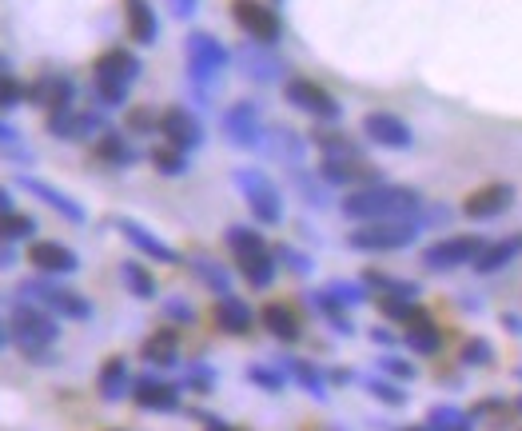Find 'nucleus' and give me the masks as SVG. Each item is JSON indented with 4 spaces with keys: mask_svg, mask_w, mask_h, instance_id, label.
Here are the masks:
<instances>
[{
    "mask_svg": "<svg viewBox=\"0 0 522 431\" xmlns=\"http://www.w3.org/2000/svg\"><path fill=\"white\" fill-rule=\"evenodd\" d=\"M8 336L16 340V348L36 364V368H44V364H52L56 356H52V348H56V340H60V324H56V316L52 312H44L40 304H32V300H16L12 304V316H8Z\"/></svg>",
    "mask_w": 522,
    "mask_h": 431,
    "instance_id": "obj_1",
    "label": "nucleus"
},
{
    "mask_svg": "<svg viewBox=\"0 0 522 431\" xmlns=\"http://www.w3.org/2000/svg\"><path fill=\"white\" fill-rule=\"evenodd\" d=\"M419 212V192L415 188H403V184H363L355 192H347L343 200V216L351 220H399V216H411Z\"/></svg>",
    "mask_w": 522,
    "mask_h": 431,
    "instance_id": "obj_2",
    "label": "nucleus"
},
{
    "mask_svg": "<svg viewBox=\"0 0 522 431\" xmlns=\"http://www.w3.org/2000/svg\"><path fill=\"white\" fill-rule=\"evenodd\" d=\"M20 292L40 304L44 312H52L56 320H92V300H84L80 292L56 284V276H36V280H24Z\"/></svg>",
    "mask_w": 522,
    "mask_h": 431,
    "instance_id": "obj_3",
    "label": "nucleus"
},
{
    "mask_svg": "<svg viewBox=\"0 0 522 431\" xmlns=\"http://www.w3.org/2000/svg\"><path fill=\"white\" fill-rule=\"evenodd\" d=\"M140 76V60L128 52V48H108L100 60H96V88L108 104H120L128 96V84Z\"/></svg>",
    "mask_w": 522,
    "mask_h": 431,
    "instance_id": "obj_4",
    "label": "nucleus"
},
{
    "mask_svg": "<svg viewBox=\"0 0 522 431\" xmlns=\"http://www.w3.org/2000/svg\"><path fill=\"white\" fill-rule=\"evenodd\" d=\"M415 240V224L407 220H367L363 228H355L347 236V244L355 252H399Z\"/></svg>",
    "mask_w": 522,
    "mask_h": 431,
    "instance_id": "obj_5",
    "label": "nucleus"
},
{
    "mask_svg": "<svg viewBox=\"0 0 522 431\" xmlns=\"http://www.w3.org/2000/svg\"><path fill=\"white\" fill-rule=\"evenodd\" d=\"M483 244L487 240H479V236H443L439 244H431L423 252V268H431V272H455V268L471 264Z\"/></svg>",
    "mask_w": 522,
    "mask_h": 431,
    "instance_id": "obj_6",
    "label": "nucleus"
},
{
    "mask_svg": "<svg viewBox=\"0 0 522 431\" xmlns=\"http://www.w3.org/2000/svg\"><path fill=\"white\" fill-rule=\"evenodd\" d=\"M232 16H236V24H240L252 40H260V44H275L279 32H283L279 16H275L271 4H263V0H232Z\"/></svg>",
    "mask_w": 522,
    "mask_h": 431,
    "instance_id": "obj_7",
    "label": "nucleus"
},
{
    "mask_svg": "<svg viewBox=\"0 0 522 431\" xmlns=\"http://www.w3.org/2000/svg\"><path fill=\"white\" fill-rule=\"evenodd\" d=\"M236 184L244 188V196H248V204H252L256 220H263V224H279V220H283V204H279V192L271 188V180H267V176L252 172V168H244V172L236 176Z\"/></svg>",
    "mask_w": 522,
    "mask_h": 431,
    "instance_id": "obj_8",
    "label": "nucleus"
},
{
    "mask_svg": "<svg viewBox=\"0 0 522 431\" xmlns=\"http://www.w3.org/2000/svg\"><path fill=\"white\" fill-rule=\"evenodd\" d=\"M283 92H287V100H291L295 108H303V112H311V116H319V120H339V100H335L323 84L295 76V80H287Z\"/></svg>",
    "mask_w": 522,
    "mask_h": 431,
    "instance_id": "obj_9",
    "label": "nucleus"
},
{
    "mask_svg": "<svg viewBox=\"0 0 522 431\" xmlns=\"http://www.w3.org/2000/svg\"><path fill=\"white\" fill-rule=\"evenodd\" d=\"M28 264H32L40 276H72V272L80 268L76 252L64 248V244H56V240H36V244L28 248Z\"/></svg>",
    "mask_w": 522,
    "mask_h": 431,
    "instance_id": "obj_10",
    "label": "nucleus"
},
{
    "mask_svg": "<svg viewBox=\"0 0 522 431\" xmlns=\"http://www.w3.org/2000/svg\"><path fill=\"white\" fill-rule=\"evenodd\" d=\"M511 200H515L511 184H483V188H475L463 200V216H471V220H495L499 212L511 208Z\"/></svg>",
    "mask_w": 522,
    "mask_h": 431,
    "instance_id": "obj_11",
    "label": "nucleus"
},
{
    "mask_svg": "<svg viewBox=\"0 0 522 431\" xmlns=\"http://www.w3.org/2000/svg\"><path fill=\"white\" fill-rule=\"evenodd\" d=\"M132 400L144 412H176L180 408V388L168 384V380H156V376H140V380H132Z\"/></svg>",
    "mask_w": 522,
    "mask_h": 431,
    "instance_id": "obj_12",
    "label": "nucleus"
},
{
    "mask_svg": "<svg viewBox=\"0 0 522 431\" xmlns=\"http://www.w3.org/2000/svg\"><path fill=\"white\" fill-rule=\"evenodd\" d=\"M160 132H164V140H168L172 148H180V152H192V148L204 140V128H200V120H196L188 108H168V112L160 116Z\"/></svg>",
    "mask_w": 522,
    "mask_h": 431,
    "instance_id": "obj_13",
    "label": "nucleus"
},
{
    "mask_svg": "<svg viewBox=\"0 0 522 431\" xmlns=\"http://www.w3.org/2000/svg\"><path fill=\"white\" fill-rule=\"evenodd\" d=\"M363 132H367V140H375V144H383V148H411V128L395 116V112H367L363 116Z\"/></svg>",
    "mask_w": 522,
    "mask_h": 431,
    "instance_id": "obj_14",
    "label": "nucleus"
},
{
    "mask_svg": "<svg viewBox=\"0 0 522 431\" xmlns=\"http://www.w3.org/2000/svg\"><path fill=\"white\" fill-rule=\"evenodd\" d=\"M212 316H216V328H220V332H228V336H248V332H252V324H256V316H252L248 300H240V296H232V292H224V296L216 300Z\"/></svg>",
    "mask_w": 522,
    "mask_h": 431,
    "instance_id": "obj_15",
    "label": "nucleus"
},
{
    "mask_svg": "<svg viewBox=\"0 0 522 431\" xmlns=\"http://www.w3.org/2000/svg\"><path fill=\"white\" fill-rule=\"evenodd\" d=\"M96 392H100L104 404H120L124 396H132V372H128V360H124V356H112V360L100 364Z\"/></svg>",
    "mask_w": 522,
    "mask_h": 431,
    "instance_id": "obj_16",
    "label": "nucleus"
},
{
    "mask_svg": "<svg viewBox=\"0 0 522 431\" xmlns=\"http://www.w3.org/2000/svg\"><path fill=\"white\" fill-rule=\"evenodd\" d=\"M116 228L128 236V244L132 248H140L148 260H156V264H180V252L176 248H168L160 236H152L144 224H136V220H116Z\"/></svg>",
    "mask_w": 522,
    "mask_h": 431,
    "instance_id": "obj_17",
    "label": "nucleus"
},
{
    "mask_svg": "<svg viewBox=\"0 0 522 431\" xmlns=\"http://www.w3.org/2000/svg\"><path fill=\"white\" fill-rule=\"evenodd\" d=\"M140 356H144V364H152V368H176V360H180V332H176V328L152 332V336L140 344Z\"/></svg>",
    "mask_w": 522,
    "mask_h": 431,
    "instance_id": "obj_18",
    "label": "nucleus"
},
{
    "mask_svg": "<svg viewBox=\"0 0 522 431\" xmlns=\"http://www.w3.org/2000/svg\"><path fill=\"white\" fill-rule=\"evenodd\" d=\"M403 328H407V332H403V344H407L411 352H419V356H435V352L443 348V332H439V324H435L427 312H419V316L407 320Z\"/></svg>",
    "mask_w": 522,
    "mask_h": 431,
    "instance_id": "obj_19",
    "label": "nucleus"
},
{
    "mask_svg": "<svg viewBox=\"0 0 522 431\" xmlns=\"http://www.w3.org/2000/svg\"><path fill=\"white\" fill-rule=\"evenodd\" d=\"M323 180L327 184H375L379 172L371 164H363V156H347V160H323Z\"/></svg>",
    "mask_w": 522,
    "mask_h": 431,
    "instance_id": "obj_20",
    "label": "nucleus"
},
{
    "mask_svg": "<svg viewBox=\"0 0 522 431\" xmlns=\"http://www.w3.org/2000/svg\"><path fill=\"white\" fill-rule=\"evenodd\" d=\"M522 252V236H507V240H495V244H483L479 252H475V272H483V276H491V272H499V268H507L515 256Z\"/></svg>",
    "mask_w": 522,
    "mask_h": 431,
    "instance_id": "obj_21",
    "label": "nucleus"
},
{
    "mask_svg": "<svg viewBox=\"0 0 522 431\" xmlns=\"http://www.w3.org/2000/svg\"><path fill=\"white\" fill-rule=\"evenodd\" d=\"M260 320L279 344H299V336H303V324L287 304H267L260 312Z\"/></svg>",
    "mask_w": 522,
    "mask_h": 431,
    "instance_id": "obj_22",
    "label": "nucleus"
},
{
    "mask_svg": "<svg viewBox=\"0 0 522 431\" xmlns=\"http://www.w3.org/2000/svg\"><path fill=\"white\" fill-rule=\"evenodd\" d=\"M24 96H28L36 108H52V112H56V108H68V100H72V84L60 80V76H40Z\"/></svg>",
    "mask_w": 522,
    "mask_h": 431,
    "instance_id": "obj_23",
    "label": "nucleus"
},
{
    "mask_svg": "<svg viewBox=\"0 0 522 431\" xmlns=\"http://www.w3.org/2000/svg\"><path fill=\"white\" fill-rule=\"evenodd\" d=\"M124 8H128V32H132V40L136 44H152L156 32H160L152 4L148 0H124Z\"/></svg>",
    "mask_w": 522,
    "mask_h": 431,
    "instance_id": "obj_24",
    "label": "nucleus"
},
{
    "mask_svg": "<svg viewBox=\"0 0 522 431\" xmlns=\"http://www.w3.org/2000/svg\"><path fill=\"white\" fill-rule=\"evenodd\" d=\"M188 56H192V68H196V76H208V72H216L228 56H224V48L212 40V36H192L188 40Z\"/></svg>",
    "mask_w": 522,
    "mask_h": 431,
    "instance_id": "obj_25",
    "label": "nucleus"
},
{
    "mask_svg": "<svg viewBox=\"0 0 522 431\" xmlns=\"http://www.w3.org/2000/svg\"><path fill=\"white\" fill-rule=\"evenodd\" d=\"M240 264V276L252 284V288H271L275 280V256L263 248V252H252V256H236Z\"/></svg>",
    "mask_w": 522,
    "mask_h": 431,
    "instance_id": "obj_26",
    "label": "nucleus"
},
{
    "mask_svg": "<svg viewBox=\"0 0 522 431\" xmlns=\"http://www.w3.org/2000/svg\"><path fill=\"white\" fill-rule=\"evenodd\" d=\"M279 368H283L299 388H307L315 400H327V380H323V372H319L315 364H307V360H279Z\"/></svg>",
    "mask_w": 522,
    "mask_h": 431,
    "instance_id": "obj_27",
    "label": "nucleus"
},
{
    "mask_svg": "<svg viewBox=\"0 0 522 431\" xmlns=\"http://www.w3.org/2000/svg\"><path fill=\"white\" fill-rule=\"evenodd\" d=\"M120 280H124V288H128L136 300H156V276H152L140 260H124V264H120Z\"/></svg>",
    "mask_w": 522,
    "mask_h": 431,
    "instance_id": "obj_28",
    "label": "nucleus"
},
{
    "mask_svg": "<svg viewBox=\"0 0 522 431\" xmlns=\"http://www.w3.org/2000/svg\"><path fill=\"white\" fill-rule=\"evenodd\" d=\"M224 124H228V132L236 136V144H256V136H260V120H256V108H252V104H236Z\"/></svg>",
    "mask_w": 522,
    "mask_h": 431,
    "instance_id": "obj_29",
    "label": "nucleus"
},
{
    "mask_svg": "<svg viewBox=\"0 0 522 431\" xmlns=\"http://www.w3.org/2000/svg\"><path fill=\"white\" fill-rule=\"evenodd\" d=\"M307 304H311V312H319V316H323V320H327L339 336H351V332H355V324L347 320V308H339L327 292H311V296H307Z\"/></svg>",
    "mask_w": 522,
    "mask_h": 431,
    "instance_id": "obj_30",
    "label": "nucleus"
},
{
    "mask_svg": "<svg viewBox=\"0 0 522 431\" xmlns=\"http://www.w3.org/2000/svg\"><path fill=\"white\" fill-rule=\"evenodd\" d=\"M28 236H36V220H32V216H24V212H16V208L0 212V244H20V240H28Z\"/></svg>",
    "mask_w": 522,
    "mask_h": 431,
    "instance_id": "obj_31",
    "label": "nucleus"
},
{
    "mask_svg": "<svg viewBox=\"0 0 522 431\" xmlns=\"http://www.w3.org/2000/svg\"><path fill=\"white\" fill-rule=\"evenodd\" d=\"M379 312L387 320H395V324H407V320H415L423 312V304L411 300V296H379Z\"/></svg>",
    "mask_w": 522,
    "mask_h": 431,
    "instance_id": "obj_32",
    "label": "nucleus"
},
{
    "mask_svg": "<svg viewBox=\"0 0 522 431\" xmlns=\"http://www.w3.org/2000/svg\"><path fill=\"white\" fill-rule=\"evenodd\" d=\"M192 272H196V276H200V284H208V288H212L216 296H224V292L232 288V276H228V272H224L220 264L204 260V256H196V260H192Z\"/></svg>",
    "mask_w": 522,
    "mask_h": 431,
    "instance_id": "obj_33",
    "label": "nucleus"
},
{
    "mask_svg": "<svg viewBox=\"0 0 522 431\" xmlns=\"http://www.w3.org/2000/svg\"><path fill=\"white\" fill-rule=\"evenodd\" d=\"M96 156L100 160H108V164H132L136 160V152H132V144L124 140V136H100V144H96Z\"/></svg>",
    "mask_w": 522,
    "mask_h": 431,
    "instance_id": "obj_34",
    "label": "nucleus"
},
{
    "mask_svg": "<svg viewBox=\"0 0 522 431\" xmlns=\"http://www.w3.org/2000/svg\"><path fill=\"white\" fill-rule=\"evenodd\" d=\"M339 308H359V304H367V284H347V280H331L327 288H323Z\"/></svg>",
    "mask_w": 522,
    "mask_h": 431,
    "instance_id": "obj_35",
    "label": "nucleus"
},
{
    "mask_svg": "<svg viewBox=\"0 0 522 431\" xmlns=\"http://www.w3.org/2000/svg\"><path fill=\"white\" fill-rule=\"evenodd\" d=\"M459 364H467V368H491V364H495V348H491V340H483V336L467 340L463 352H459Z\"/></svg>",
    "mask_w": 522,
    "mask_h": 431,
    "instance_id": "obj_36",
    "label": "nucleus"
},
{
    "mask_svg": "<svg viewBox=\"0 0 522 431\" xmlns=\"http://www.w3.org/2000/svg\"><path fill=\"white\" fill-rule=\"evenodd\" d=\"M367 384V392L379 400V404H387V408H403L407 404V392L399 388V384H391L387 376H371V380H363Z\"/></svg>",
    "mask_w": 522,
    "mask_h": 431,
    "instance_id": "obj_37",
    "label": "nucleus"
},
{
    "mask_svg": "<svg viewBox=\"0 0 522 431\" xmlns=\"http://www.w3.org/2000/svg\"><path fill=\"white\" fill-rule=\"evenodd\" d=\"M315 144L323 148V156L327 160H347V156H359V144H351L347 136H339V132H319L315 136Z\"/></svg>",
    "mask_w": 522,
    "mask_h": 431,
    "instance_id": "obj_38",
    "label": "nucleus"
},
{
    "mask_svg": "<svg viewBox=\"0 0 522 431\" xmlns=\"http://www.w3.org/2000/svg\"><path fill=\"white\" fill-rule=\"evenodd\" d=\"M228 248L236 252V256H252V252H263L267 244H263V236L256 228H228Z\"/></svg>",
    "mask_w": 522,
    "mask_h": 431,
    "instance_id": "obj_39",
    "label": "nucleus"
},
{
    "mask_svg": "<svg viewBox=\"0 0 522 431\" xmlns=\"http://www.w3.org/2000/svg\"><path fill=\"white\" fill-rule=\"evenodd\" d=\"M248 380L263 388V392H283V384H287V372L275 364V368H267V364H252L248 368Z\"/></svg>",
    "mask_w": 522,
    "mask_h": 431,
    "instance_id": "obj_40",
    "label": "nucleus"
},
{
    "mask_svg": "<svg viewBox=\"0 0 522 431\" xmlns=\"http://www.w3.org/2000/svg\"><path fill=\"white\" fill-rule=\"evenodd\" d=\"M28 188H32L36 196H44V200H48V204H52V208L64 216V220H84V212H80V208H76L68 196H60V192H52V188H44V184H36V180H28Z\"/></svg>",
    "mask_w": 522,
    "mask_h": 431,
    "instance_id": "obj_41",
    "label": "nucleus"
},
{
    "mask_svg": "<svg viewBox=\"0 0 522 431\" xmlns=\"http://www.w3.org/2000/svg\"><path fill=\"white\" fill-rule=\"evenodd\" d=\"M463 424H471L459 408H451V404H439V408H431V416H427V428L431 431H451V428H463Z\"/></svg>",
    "mask_w": 522,
    "mask_h": 431,
    "instance_id": "obj_42",
    "label": "nucleus"
},
{
    "mask_svg": "<svg viewBox=\"0 0 522 431\" xmlns=\"http://www.w3.org/2000/svg\"><path fill=\"white\" fill-rule=\"evenodd\" d=\"M152 164H156L164 176H180V172L188 168V156H184L180 148L168 144V148H156V152H152Z\"/></svg>",
    "mask_w": 522,
    "mask_h": 431,
    "instance_id": "obj_43",
    "label": "nucleus"
},
{
    "mask_svg": "<svg viewBox=\"0 0 522 431\" xmlns=\"http://www.w3.org/2000/svg\"><path fill=\"white\" fill-rule=\"evenodd\" d=\"M379 376H387V380H415L419 372H415V364H407L399 356H379Z\"/></svg>",
    "mask_w": 522,
    "mask_h": 431,
    "instance_id": "obj_44",
    "label": "nucleus"
},
{
    "mask_svg": "<svg viewBox=\"0 0 522 431\" xmlns=\"http://www.w3.org/2000/svg\"><path fill=\"white\" fill-rule=\"evenodd\" d=\"M216 384V372L208 368V364H192L188 368V380H184V388H192V392H208Z\"/></svg>",
    "mask_w": 522,
    "mask_h": 431,
    "instance_id": "obj_45",
    "label": "nucleus"
},
{
    "mask_svg": "<svg viewBox=\"0 0 522 431\" xmlns=\"http://www.w3.org/2000/svg\"><path fill=\"white\" fill-rule=\"evenodd\" d=\"M24 96V88L16 84V76H8V72H0V112H8V108H16V100Z\"/></svg>",
    "mask_w": 522,
    "mask_h": 431,
    "instance_id": "obj_46",
    "label": "nucleus"
},
{
    "mask_svg": "<svg viewBox=\"0 0 522 431\" xmlns=\"http://www.w3.org/2000/svg\"><path fill=\"white\" fill-rule=\"evenodd\" d=\"M128 128H132V132H152V128H160V116L148 112V108H132V112H128Z\"/></svg>",
    "mask_w": 522,
    "mask_h": 431,
    "instance_id": "obj_47",
    "label": "nucleus"
},
{
    "mask_svg": "<svg viewBox=\"0 0 522 431\" xmlns=\"http://www.w3.org/2000/svg\"><path fill=\"white\" fill-rule=\"evenodd\" d=\"M164 316H168L172 324H192V320H196V312H192L188 300H164Z\"/></svg>",
    "mask_w": 522,
    "mask_h": 431,
    "instance_id": "obj_48",
    "label": "nucleus"
},
{
    "mask_svg": "<svg viewBox=\"0 0 522 431\" xmlns=\"http://www.w3.org/2000/svg\"><path fill=\"white\" fill-rule=\"evenodd\" d=\"M275 260H279V264H287L291 272H311V260H307V256H299L295 248H279V252H275Z\"/></svg>",
    "mask_w": 522,
    "mask_h": 431,
    "instance_id": "obj_49",
    "label": "nucleus"
},
{
    "mask_svg": "<svg viewBox=\"0 0 522 431\" xmlns=\"http://www.w3.org/2000/svg\"><path fill=\"white\" fill-rule=\"evenodd\" d=\"M371 340H375V344H383V348H391V344H399V336H391L387 328H375V332H371Z\"/></svg>",
    "mask_w": 522,
    "mask_h": 431,
    "instance_id": "obj_50",
    "label": "nucleus"
},
{
    "mask_svg": "<svg viewBox=\"0 0 522 431\" xmlns=\"http://www.w3.org/2000/svg\"><path fill=\"white\" fill-rule=\"evenodd\" d=\"M12 264H16V256L8 248H0V268H12Z\"/></svg>",
    "mask_w": 522,
    "mask_h": 431,
    "instance_id": "obj_51",
    "label": "nucleus"
},
{
    "mask_svg": "<svg viewBox=\"0 0 522 431\" xmlns=\"http://www.w3.org/2000/svg\"><path fill=\"white\" fill-rule=\"evenodd\" d=\"M192 8H196V0H176V12H180V16H188Z\"/></svg>",
    "mask_w": 522,
    "mask_h": 431,
    "instance_id": "obj_52",
    "label": "nucleus"
},
{
    "mask_svg": "<svg viewBox=\"0 0 522 431\" xmlns=\"http://www.w3.org/2000/svg\"><path fill=\"white\" fill-rule=\"evenodd\" d=\"M503 324H507V328H515V332L522 336V316H503Z\"/></svg>",
    "mask_w": 522,
    "mask_h": 431,
    "instance_id": "obj_53",
    "label": "nucleus"
},
{
    "mask_svg": "<svg viewBox=\"0 0 522 431\" xmlns=\"http://www.w3.org/2000/svg\"><path fill=\"white\" fill-rule=\"evenodd\" d=\"M204 431H240V428H228V424H220V420H208V428Z\"/></svg>",
    "mask_w": 522,
    "mask_h": 431,
    "instance_id": "obj_54",
    "label": "nucleus"
},
{
    "mask_svg": "<svg viewBox=\"0 0 522 431\" xmlns=\"http://www.w3.org/2000/svg\"><path fill=\"white\" fill-rule=\"evenodd\" d=\"M4 344H8V332H4V324H0V348H4Z\"/></svg>",
    "mask_w": 522,
    "mask_h": 431,
    "instance_id": "obj_55",
    "label": "nucleus"
},
{
    "mask_svg": "<svg viewBox=\"0 0 522 431\" xmlns=\"http://www.w3.org/2000/svg\"><path fill=\"white\" fill-rule=\"evenodd\" d=\"M399 431H431L427 424H419V428H399Z\"/></svg>",
    "mask_w": 522,
    "mask_h": 431,
    "instance_id": "obj_56",
    "label": "nucleus"
},
{
    "mask_svg": "<svg viewBox=\"0 0 522 431\" xmlns=\"http://www.w3.org/2000/svg\"><path fill=\"white\" fill-rule=\"evenodd\" d=\"M451 431H475V428H471V424H463V428H451Z\"/></svg>",
    "mask_w": 522,
    "mask_h": 431,
    "instance_id": "obj_57",
    "label": "nucleus"
},
{
    "mask_svg": "<svg viewBox=\"0 0 522 431\" xmlns=\"http://www.w3.org/2000/svg\"><path fill=\"white\" fill-rule=\"evenodd\" d=\"M519 412H522V400H519Z\"/></svg>",
    "mask_w": 522,
    "mask_h": 431,
    "instance_id": "obj_58",
    "label": "nucleus"
},
{
    "mask_svg": "<svg viewBox=\"0 0 522 431\" xmlns=\"http://www.w3.org/2000/svg\"><path fill=\"white\" fill-rule=\"evenodd\" d=\"M112 431H116V428H112Z\"/></svg>",
    "mask_w": 522,
    "mask_h": 431,
    "instance_id": "obj_59",
    "label": "nucleus"
}]
</instances>
